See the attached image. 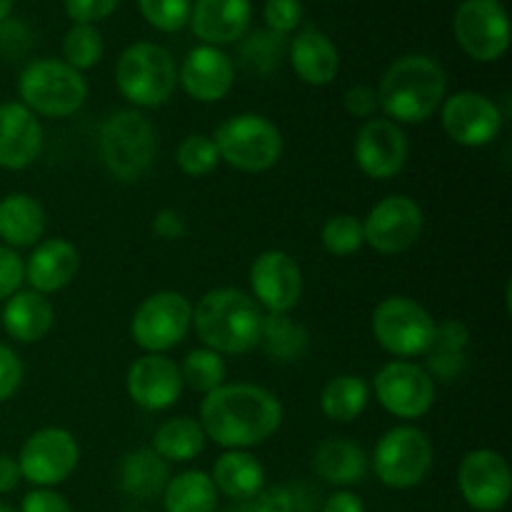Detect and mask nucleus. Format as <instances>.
Wrapping results in <instances>:
<instances>
[{"mask_svg":"<svg viewBox=\"0 0 512 512\" xmlns=\"http://www.w3.org/2000/svg\"><path fill=\"white\" fill-rule=\"evenodd\" d=\"M218 495L230 500H253L265 488V468L248 450H225L210 473Z\"/></svg>","mask_w":512,"mask_h":512,"instance_id":"28","label":"nucleus"},{"mask_svg":"<svg viewBox=\"0 0 512 512\" xmlns=\"http://www.w3.org/2000/svg\"><path fill=\"white\" fill-rule=\"evenodd\" d=\"M168 480V463L153 448L133 450L120 465V488L135 500H153L163 495Z\"/></svg>","mask_w":512,"mask_h":512,"instance_id":"30","label":"nucleus"},{"mask_svg":"<svg viewBox=\"0 0 512 512\" xmlns=\"http://www.w3.org/2000/svg\"><path fill=\"white\" fill-rule=\"evenodd\" d=\"M423 233V210L408 195H388L363 220L365 245L380 255H400Z\"/></svg>","mask_w":512,"mask_h":512,"instance_id":"15","label":"nucleus"},{"mask_svg":"<svg viewBox=\"0 0 512 512\" xmlns=\"http://www.w3.org/2000/svg\"><path fill=\"white\" fill-rule=\"evenodd\" d=\"M193 330V305L178 290H158L135 308L130 338L145 353L165 355Z\"/></svg>","mask_w":512,"mask_h":512,"instance_id":"10","label":"nucleus"},{"mask_svg":"<svg viewBox=\"0 0 512 512\" xmlns=\"http://www.w3.org/2000/svg\"><path fill=\"white\" fill-rule=\"evenodd\" d=\"M183 375L178 363L168 355L145 353L133 360L125 373V390L128 398L148 413H163L173 408L183 395Z\"/></svg>","mask_w":512,"mask_h":512,"instance_id":"19","label":"nucleus"},{"mask_svg":"<svg viewBox=\"0 0 512 512\" xmlns=\"http://www.w3.org/2000/svg\"><path fill=\"white\" fill-rule=\"evenodd\" d=\"M265 313L240 288L208 290L193 308V330L203 348L218 355H245L260 345Z\"/></svg>","mask_w":512,"mask_h":512,"instance_id":"3","label":"nucleus"},{"mask_svg":"<svg viewBox=\"0 0 512 512\" xmlns=\"http://www.w3.org/2000/svg\"><path fill=\"white\" fill-rule=\"evenodd\" d=\"M435 463L433 440L415 425L403 423L385 430L373 450V473L385 488H418Z\"/></svg>","mask_w":512,"mask_h":512,"instance_id":"9","label":"nucleus"},{"mask_svg":"<svg viewBox=\"0 0 512 512\" xmlns=\"http://www.w3.org/2000/svg\"><path fill=\"white\" fill-rule=\"evenodd\" d=\"M143 18L160 33H178L188 25L193 0H138Z\"/></svg>","mask_w":512,"mask_h":512,"instance_id":"39","label":"nucleus"},{"mask_svg":"<svg viewBox=\"0 0 512 512\" xmlns=\"http://www.w3.org/2000/svg\"><path fill=\"white\" fill-rule=\"evenodd\" d=\"M370 403V383L363 375H335L320 393V410L330 423L348 425L365 413Z\"/></svg>","mask_w":512,"mask_h":512,"instance_id":"31","label":"nucleus"},{"mask_svg":"<svg viewBox=\"0 0 512 512\" xmlns=\"http://www.w3.org/2000/svg\"><path fill=\"white\" fill-rule=\"evenodd\" d=\"M115 85L135 110L160 108L178 88V65L173 53L148 40L128 45L115 63Z\"/></svg>","mask_w":512,"mask_h":512,"instance_id":"5","label":"nucleus"},{"mask_svg":"<svg viewBox=\"0 0 512 512\" xmlns=\"http://www.w3.org/2000/svg\"><path fill=\"white\" fill-rule=\"evenodd\" d=\"M120 0H65V13L73 23L95 25L115 13Z\"/></svg>","mask_w":512,"mask_h":512,"instance_id":"42","label":"nucleus"},{"mask_svg":"<svg viewBox=\"0 0 512 512\" xmlns=\"http://www.w3.org/2000/svg\"><path fill=\"white\" fill-rule=\"evenodd\" d=\"M248 280L255 303L268 313H290L303 298V270L285 250H263L250 265Z\"/></svg>","mask_w":512,"mask_h":512,"instance_id":"18","label":"nucleus"},{"mask_svg":"<svg viewBox=\"0 0 512 512\" xmlns=\"http://www.w3.org/2000/svg\"><path fill=\"white\" fill-rule=\"evenodd\" d=\"M43 150V125L23 103H0V168L25 170Z\"/></svg>","mask_w":512,"mask_h":512,"instance_id":"21","label":"nucleus"},{"mask_svg":"<svg viewBox=\"0 0 512 512\" xmlns=\"http://www.w3.org/2000/svg\"><path fill=\"white\" fill-rule=\"evenodd\" d=\"M200 425L218 448H258L283 425V403L263 385L225 383L200 403Z\"/></svg>","mask_w":512,"mask_h":512,"instance_id":"1","label":"nucleus"},{"mask_svg":"<svg viewBox=\"0 0 512 512\" xmlns=\"http://www.w3.org/2000/svg\"><path fill=\"white\" fill-rule=\"evenodd\" d=\"M23 383V360L10 345L0 343V403L13 398Z\"/></svg>","mask_w":512,"mask_h":512,"instance_id":"43","label":"nucleus"},{"mask_svg":"<svg viewBox=\"0 0 512 512\" xmlns=\"http://www.w3.org/2000/svg\"><path fill=\"white\" fill-rule=\"evenodd\" d=\"M320 243L335 258H348L355 255L365 245L363 238V220L358 215L338 213L333 218L325 220L323 230H320Z\"/></svg>","mask_w":512,"mask_h":512,"instance_id":"38","label":"nucleus"},{"mask_svg":"<svg viewBox=\"0 0 512 512\" xmlns=\"http://www.w3.org/2000/svg\"><path fill=\"white\" fill-rule=\"evenodd\" d=\"M3 330L18 343H40L53 330L55 310L48 295L35 290H18L3 305Z\"/></svg>","mask_w":512,"mask_h":512,"instance_id":"26","label":"nucleus"},{"mask_svg":"<svg viewBox=\"0 0 512 512\" xmlns=\"http://www.w3.org/2000/svg\"><path fill=\"white\" fill-rule=\"evenodd\" d=\"M20 480H23V475H20L18 460L8 453H0V495L13 493Z\"/></svg>","mask_w":512,"mask_h":512,"instance_id":"48","label":"nucleus"},{"mask_svg":"<svg viewBox=\"0 0 512 512\" xmlns=\"http://www.w3.org/2000/svg\"><path fill=\"white\" fill-rule=\"evenodd\" d=\"M165 512H215L218 490L203 470H185L168 480L163 490Z\"/></svg>","mask_w":512,"mask_h":512,"instance_id":"33","label":"nucleus"},{"mask_svg":"<svg viewBox=\"0 0 512 512\" xmlns=\"http://www.w3.org/2000/svg\"><path fill=\"white\" fill-rule=\"evenodd\" d=\"M0 512H15V510H10L8 505H3V503H0Z\"/></svg>","mask_w":512,"mask_h":512,"instance_id":"50","label":"nucleus"},{"mask_svg":"<svg viewBox=\"0 0 512 512\" xmlns=\"http://www.w3.org/2000/svg\"><path fill=\"white\" fill-rule=\"evenodd\" d=\"M440 123L453 143L463 148H485L495 143L503 130V113L488 95L478 90H458L445 95L440 105Z\"/></svg>","mask_w":512,"mask_h":512,"instance_id":"14","label":"nucleus"},{"mask_svg":"<svg viewBox=\"0 0 512 512\" xmlns=\"http://www.w3.org/2000/svg\"><path fill=\"white\" fill-rule=\"evenodd\" d=\"M260 345L273 360L290 363V360H298L308 350L310 340L303 325L295 323L290 313H268L263 320Z\"/></svg>","mask_w":512,"mask_h":512,"instance_id":"34","label":"nucleus"},{"mask_svg":"<svg viewBox=\"0 0 512 512\" xmlns=\"http://www.w3.org/2000/svg\"><path fill=\"white\" fill-rule=\"evenodd\" d=\"M153 230L160 235L163 240H178L183 238L188 225H185L183 215L173 208H163L153 220Z\"/></svg>","mask_w":512,"mask_h":512,"instance_id":"46","label":"nucleus"},{"mask_svg":"<svg viewBox=\"0 0 512 512\" xmlns=\"http://www.w3.org/2000/svg\"><path fill=\"white\" fill-rule=\"evenodd\" d=\"M468 345V325L460 323V320L455 318L443 320V323L435 325V338L428 353L423 355V368L428 370L430 378L443 380V383L460 378V373L465 370V353H468Z\"/></svg>","mask_w":512,"mask_h":512,"instance_id":"29","label":"nucleus"},{"mask_svg":"<svg viewBox=\"0 0 512 512\" xmlns=\"http://www.w3.org/2000/svg\"><path fill=\"white\" fill-rule=\"evenodd\" d=\"M20 103L43 118H70L88 100V80L60 58H38L18 78Z\"/></svg>","mask_w":512,"mask_h":512,"instance_id":"6","label":"nucleus"},{"mask_svg":"<svg viewBox=\"0 0 512 512\" xmlns=\"http://www.w3.org/2000/svg\"><path fill=\"white\" fill-rule=\"evenodd\" d=\"M100 160L120 183L143 178L158 155V135L140 110L125 108L108 115L98 135Z\"/></svg>","mask_w":512,"mask_h":512,"instance_id":"4","label":"nucleus"},{"mask_svg":"<svg viewBox=\"0 0 512 512\" xmlns=\"http://www.w3.org/2000/svg\"><path fill=\"white\" fill-rule=\"evenodd\" d=\"M323 512H365V503L353 490H338L325 500Z\"/></svg>","mask_w":512,"mask_h":512,"instance_id":"47","label":"nucleus"},{"mask_svg":"<svg viewBox=\"0 0 512 512\" xmlns=\"http://www.w3.org/2000/svg\"><path fill=\"white\" fill-rule=\"evenodd\" d=\"M208 445L205 430L200 420L188 418V415H178L170 418L155 430L153 445L150 448L165 460V463H190L198 458Z\"/></svg>","mask_w":512,"mask_h":512,"instance_id":"32","label":"nucleus"},{"mask_svg":"<svg viewBox=\"0 0 512 512\" xmlns=\"http://www.w3.org/2000/svg\"><path fill=\"white\" fill-rule=\"evenodd\" d=\"M48 218L45 208L28 193H10L0 198V240L8 248H35L45 238Z\"/></svg>","mask_w":512,"mask_h":512,"instance_id":"25","label":"nucleus"},{"mask_svg":"<svg viewBox=\"0 0 512 512\" xmlns=\"http://www.w3.org/2000/svg\"><path fill=\"white\" fill-rule=\"evenodd\" d=\"M25 283V260L18 250L0 245V303L13 298Z\"/></svg>","mask_w":512,"mask_h":512,"instance_id":"41","label":"nucleus"},{"mask_svg":"<svg viewBox=\"0 0 512 512\" xmlns=\"http://www.w3.org/2000/svg\"><path fill=\"white\" fill-rule=\"evenodd\" d=\"M105 43L103 35L95 25H80L73 23V28L65 33L63 38V60L75 68L78 73L95 68L103 60Z\"/></svg>","mask_w":512,"mask_h":512,"instance_id":"36","label":"nucleus"},{"mask_svg":"<svg viewBox=\"0 0 512 512\" xmlns=\"http://www.w3.org/2000/svg\"><path fill=\"white\" fill-rule=\"evenodd\" d=\"M435 325L438 320L430 315V310L405 295L380 300L370 318L373 338L395 360L423 358L433 345Z\"/></svg>","mask_w":512,"mask_h":512,"instance_id":"8","label":"nucleus"},{"mask_svg":"<svg viewBox=\"0 0 512 512\" xmlns=\"http://www.w3.org/2000/svg\"><path fill=\"white\" fill-rule=\"evenodd\" d=\"M410 143L403 125L388 118H370L360 125L353 143V158L370 180H390L408 165Z\"/></svg>","mask_w":512,"mask_h":512,"instance_id":"17","label":"nucleus"},{"mask_svg":"<svg viewBox=\"0 0 512 512\" xmlns=\"http://www.w3.org/2000/svg\"><path fill=\"white\" fill-rule=\"evenodd\" d=\"M453 33L468 58L495 63L510 48V18L500 0H463L455 10Z\"/></svg>","mask_w":512,"mask_h":512,"instance_id":"12","label":"nucleus"},{"mask_svg":"<svg viewBox=\"0 0 512 512\" xmlns=\"http://www.w3.org/2000/svg\"><path fill=\"white\" fill-rule=\"evenodd\" d=\"M178 368L180 375H183V385H188L190 390L200 395L218 390L220 385H225V378H228V363H225L223 355L213 353V350L203 348V345L190 350Z\"/></svg>","mask_w":512,"mask_h":512,"instance_id":"35","label":"nucleus"},{"mask_svg":"<svg viewBox=\"0 0 512 512\" xmlns=\"http://www.w3.org/2000/svg\"><path fill=\"white\" fill-rule=\"evenodd\" d=\"M220 163L240 173H265L283 158V133L260 113H238L223 120L213 135Z\"/></svg>","mask_w":512,"mask_h":512,"instance_id":"7","label":"nucleus"},{"mask_svg":"<svg viewBox=\"0 0 512 512\" xmlns=\"http://www.w3.org/2000/svg\"><path fill=\"white\" fill-rule=\"evenodd\" d=\"M458 488L475 512L503 510L512 493V473L505 455L490 448L465 453L458 468Z\"/></svg>","mask_w":512,"mask_h":512,"instance_id":"16","label":"nucleus"},{"mask_svg":"<svg viewBox=\"0 0 512 512\" xmlns=\"http://www.w3.org/2000/svg\"><path fill=\"white\" fill-rule=\"evenodd\" d=\"M13 5H15V0H0V23L10 18V13H13Z\"/></svg>","mask_w":512,"mask_h":512,"instance_id":"49","label":"nucleus"},{"mask_svg":"<svg viewBox=\"0 0 512 512\" xmlns=\"http://www.w3.org/2000/svg\"><path fill=\"white\" fill-rule=\"evenodd\" d=\"M23 480L35 488H55L75 473L80 463V445L65 428H40L30 435L18 453Z\"/></svg>","mask_w":512,"mask_h":512,"instance_id":"13","label":"nucleus"},{"mask_svg":"<svg viewBox=\"0 0 512 512\" xmlns=\"http://www.w3.org/2000/svg\"><path fill=\"white\" fill-rule=\"evenodd\" d=\"M343 105H345V113L353 115V118H360V120L375 118V113L380 110L378 90L370 88V85L365 83L353 85V88L345 90Z\"/></svg>","mask_w":512,"mask_h":512,"instance_id":"44","label":"nucleus"},{"mask_svg":"<svg viewBox=\"0 0 512 512\" xmlns=\"http://www.w3.org/2000/svg\"><path fill=\"white\" fill-rule=\"evenodd\" d=\"M178 83L198 103H220L233 90V60L215 45H198L185 55L178 70Z\"/></svg>","mask_w":512,"mask_h":512,"instance_id":"20","label":"nucleus"},{"mask_svg":"<svg viewBox=\"0 0 512 512\" xmlns=\"http://www.w3.org/2000/svg\"><path fill=\"white\" fill-rule=\"evenodd\" d=\"M253 20L250 0H195L188 25L203 45H228L243 38Z\"/></svg>","mask_w":512,"mask_h":512,"instance_id":"23","label":"nucleus"},{"mask_svg":"<svg viewBox=\"0 0 512 512\" xmlns=\"http://www.w3.org/2000/svg\"><path fill=\"white\" fill-rule=\"evenodd\" d=\"M313 468L325 483L348 490L350 485L363 483L370 468V458L355 440L328 438L315 450Z\"/></svg>","mask_w":512,"mask_h":512,"instance_id":"27","label":"nucleus"},{"mask_svg":"<svg viewBox=\"0 0 512 512\" xmlns=\"http://www.w3.org/2000/svg\"><path fill=\"white\" fill-rule=\"evenodd\" d=\"M375 400L383 405L385 413L403 423H415L425 418L435 405V380L423 365L413 360H390L375 373L373 385Z\"/></svg>","mask_w":512,"mask_h":512,"instance_id":"11","label":"nucleus"},{"mask_svg":"<svg viewBox=\"0 0 512 512\" xmlns=\"http://www.w3.org/2000/svg\"><path fill=\"white\" fill-rule=\"evenodd\" d=\"M20 512H73V508L53 488H35L23 498Z\"/></svg>","mask_w":512,"mask_h":512,"instance_id":"45","label":"nucleus"},{"mask_svg":"<svg viewBox=\"0 0 512 512\" xmlns=\"http://www.w3.org/2000/svg\"><path fill=\"white\" fill-rule=\"evenodd\" d=\"M375 90L385 118L398 125H420L443 105L448 75L430 55L410 53L385 70Z\"/></svg>","mask_w":512,"mask_h":512,"instance_id":"2","label":"nucleus"},{"mask_svg":"<svg viewBox=\"0 0 512 512\" xmlns=\"http://www.w3.org/2000/svg\"><path fill=\"white\" fill-rule=\"evenodd\" d=\"M80 255L70 240L43 238L25 258V283L40 295H53L68 288L78 275Z\"/></svg>","mask_w":512,"mask_h":512,"instance_id":"22","label":"nucleus"},{"mask_svg":"<svg viewBox=\"0 0 512 512\" xmlns=\"http://www.w3.org/2000/svg\"><path fill=\"white\" fill-rule=\"evenodd\" d=\"M263 15H265V25H268L270 33H275L283 38V35L293 33V30L300 28L305 8L300 0H265Z\"/></svg>","mask_w":512,"mask_h":512,"instance_id":"40","label":"nucleus"},{"mask_svg":"<svg viewBox=\"0 0 512 512\" xmlns=\"http://www.w3.org/2000/svg\"><path fill=\"white\" fill-rule=\"evenodd\" d=\"M290 65L305 85L325 88L338 78L340 55L333 40L323 30L305 28L295 33L293 43H290Z\"/></svg>","mask_w":512,"mask_h":512,"instance_id":"24","label":"nucleus"},{"mask_svg":"<svg viewBox=\"0 0 512 512\" xmlns=\"http://www.w3.org/2000/svg\"><path fill=\"white\" fill-rule=\"evenodd\" d=\"M175 163H178L180 173H185L188 178H205L218 170L220 155L210 135L190 133L180 140L178 150H175Z\"/></svg>","mask_w":512,"mask_h":512,"instance_id":"37","label":"nucleus"}]
</instances>
